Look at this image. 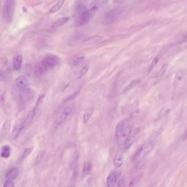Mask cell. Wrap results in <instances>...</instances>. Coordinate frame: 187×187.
I'll return each mask as SVG.
<instances>
[{"instance_id":"obj_45","label":"cell","mask_w":187,"mask_h":187,"mask_svg":"<svg viewBox=\"0 0 187 187\" xmlns=\"http://www.w3.org/2000/svg\"><path fill=\"white\" fill-rule=\"evenodd\" d=\"M6 3L14 5V0H6Z\"/></svg>"},{"instance_id":"obj_32","label":"cell","mask_w":187,"mask_h":187,"mask_svg":"<svg viewBox=\"0 0 187 187\" xmlns=\"http://www.w3.org/2000/svg\"><path fill=\"white\" fill-rule=\"evenodd\" d=\"M92 168V164L90 162H86L85 163L83 167V174H88L90 173Z\"/></svg>"},{"instance_id":"obj_28","label":"cell","mask_w":187,"mask_h":187,"mask_svg":"<svg viewBox=\"0 0 187 187\" xmlns=\"http://www.w3.org/2000/svg\"><path fill=\"white\" fill-rule=\"evenodd\" d=\"M144 146V145L143 144H141V146H139L137 148L136 151H135V153H134V154L132 156V161H135L138 158L139 156L141 154V153L143 151Z\"/></svg>"},{"instance_id":"obj_16","label":"cell","mask_w":187,"mask_h":187,"mask_svg":"<svg viewBox=\"0 0 187 187\" xmlns=\"http://www.w3.org/2000/svg\"><path fill=\"white\" fill-rule=\"evenodd\" d=\"M124 161V155L121 152H119L115 155L114 159V165L117 168H120L122 166Z\"/></svg>"},{"instance_id":"obj_6","label":"cell","mask_w":187,"mask_h":187,"mask_svg":"<svg viewBox=\"0 0 187 187\" xmlns=\"http://www.w3.org/2000/svg\"><path fill=\"white\" fill-rule=\"evenodd\" d=\"M14 5H9L5 3L3 6L2 10V15L3 18L7 22H11L13 18L14 13Z\"/></svg>"},{"instance_id":"obj_2","label":"cell","mask_w":187,"mask_h":187,"mask_svg":"<svg viewBox=\"0 0 187 187\" xmlns=\"http://www.w3.org/2000/svg\"><path fill=\"white\" fill-rule=\"evenodd\" d=\"M35 94L34 90L29 88H25L21 91L19 98L22 103H25L33 99Z\"/></svg>"},{"instance_id":"obj_43","label":"cell","mask_w":187,"mask_h":187,"mask_svg":"<svg viewBox=\"0 0 187 187\" xmlns=\"http://www.w3.org/2000/svg\"><path fill=\"white\" fill-rule=\"evenodd\" d=\"M125 181L124 179H121L117 183V187H125Z\"/></svg>"},{"instance_id":"obj_24","label":"cell","mask_w":187,"mask_h":187,"mask_svg":"<svg viewBox=\"0 0 187 187\" xmlns=\"http://www.w3.org/2000/svg\"><path fill=\"white\" fill-rule=\"evenodd\" d=\"M69 20V17H64L61 18L59 19H58L52 25L53 27H58L62 26L64 24H66L67 22Z\"/></svg>"},{"instance_id":"obj_46","label":"cell","mask_w":187,"mask_h":187,"mask_svg":"<svg viewBox=\"0 0 187 187\" xmlns=\"http://www.w3.org/2000/svg\"><path fill=\"white\" fill-rule=\"evenodd\" d=\"M125 0H113V2L115 3H119L124 2Z\"/></svg>"},{"instance_id":"obj_41","label":"cell","mask_w":187,"mask_h":187,"mask_svg":"<svg viewBox=\"0 0 187 187\" xmlns=\"http://www.w3.org/2000/svg\"><path fill=\"white\" fill-rule=\"evenodd\" d=\"M108 0H95V5H96L99 7V6L103 5V4L106 3Z\"/></svg>"},{"instance_id":"obj_25","label":"cell","mask_w":187,"mask_h":187,"mask_svg":"<svg viewBox=\"0 0 187 187\" xmlns=\"http://www.w3.org/2000/svg\"><path fill=\"white\" fill-rule=\"evenodd\" d=\"M65 0H59L58 2L53 5L51 9H50L49 12L51 13H56L58 11H59L60 9L62 7L63 5H64V3L65 2Z\"/></svg>"},{"instance_id":"obj_13","label":"cell","mask_w":187,"mask_h":187,"mask_svg":"<svg viewBox=\"0 0 187 187\" xmlns=\"http://www.w3.org/2000/svg\"><path fill=\"white\" fill-rule=\"evenodd\" d=\"M120 13V9L119 8H114L110 11H109L106 14V20L108 22H114L117 19Z\"/></svg>"},{"instance_id":"obj_3","label":"cell","mask_w":187,"mask_h":187,"mask_svg":"<svg viewBox=\"0 0 187 187\" xmlns=\"http://www.w3.org/2000/svg\"><path fill=\"white\" fill-rule=\"evenodd\" d=\"M73 110V108L72 106H68L63 110L62 112L61 113V114H60L59 116L57 118V120H56V124L57 126H60L62 125L63 123L65 122L66 120L68 119L69 117L72 113Z\"/></svg>"},{"instance_id":"obj_4","label":"cell","mask_w":187,"mask_h":187,"mask_svg":"<svg viewBox=\"0 0 187 187\" xmlns=\"http://www.w3.org/2000/svg\"><path fill=\"white\" fill-rule=\"evenodd\" d=\"M120 176V172L116 170L111 171L106 178V184L108 187H114Z\"/></svg>"},{"instance_id":"obj_31","label":"cell","mask_w":187,"mask_h":187,"mask_svg":"<svg viewBox=\"0 0 187 187\" xmlns=\"http://www.w3.org/2000/svg\"><path fill=\"white\" fill-rule=\"evenodd\" d=\"M168 65L167 64H165L164 65L162 66V67L160 68V70L158 71L156 75V78H159L161 77L162 76H164L165 75V74L166 73L167 70H168Z\"/></svg>"},{"instance_id":"obj_21","label":"cell","mask_w":187,"mask_h":187,"mask_svg":"<svg viewBox=\"0 0 187 187\" xmlns=\"http://www.w3.org/2000/svg\"><path fill=\"white\" fill-rule=\"evenodd\" d=\"M11 121L10 120H7L5 122H4L3 125L2 131H1V136H5L11 130Z\"/></svg>"},{"instance_id":"obj_26","label":"cell","mask_w":187,"mask_h":187,"mask_svg":"<svg viewBox=\"0 0 187 187\" xmlns=\"http://www.w3.org/2000/svg\"><path fill=\"white\" fill-rule=\"evenodd\" d=\"M139 82H140V80H139V79H136V80H132L129 84L126 87H125V89L124 90L123 92H122V93L127 92L128 91H130L131 89L133 88L134 87H136V86L138 84Z\"/></svg>"},{"instance_id":"obj_23","label":"cell","mask_w":187,"mask_h":187,"mask_svg":"<svg viewBox=\"0 0 187 187\" xmlns=\"http://www.w3.org/2000/svg\"><path fill=\"white\" fill-rule=\"evenodd\" d=\"M156 143L154 141H150L146 144V146H144L143 150H144V155L149 154L153 149H154Z\"/></svg>"},{"instance_id":"obj_47","label":"cell","mask_w":187,"mask_h":187,"mask_svg":"<svg viewBox=\"0 0 187 187\" xmlns=\"http://www.w3.org/2000/svg\"><path fill=\"white\" fill-rule=\"evenodd\" d=\"M186 136H187V132H185V137H184V138H183V139H184V141L185 140V139H186Z\"/></svg>"},{"instance_id":"obj_34","label":"cell","mask_w":187,"mask_h":187,"mask_svg":"<svg viewBox=\"0 0 187 187\" xmlns=\"http://www.w3.org/2000/svg\"><path fill=\"white\" fill-rule=\"evenodd\" d=\"M85 59L84 56H81V57H78L76 58L75 59H74L72 62V65H73L74 67H76L80 65L81 63Z\"/></svg>"},{"instance_id":"obj_39","label":"cell","mask_w":187,"mask_h":187,"mask_svg":"<svg viewBox=\"0 0 187 187\" xmlns=\"http://www.w3.org/2000/svg\"><path fill=\"white\" fill-rule=\"evenodd\" d=\"M14 186H15V185H14L13 182L11 180H9V179H7L4 183V185H3V187H14Z\"/></svg>"},{"instance_id":"obj_30","label":"cell","mask_w":187,"mask_h":187,"mask_svg":"<svg viewBox=\"0 0 187 187\" xmlns=\"http://www.w3.org/2000/svg\"><path fill=\"white\" fill-rule=\"evenodd\" d=\"M45 155V151L44 150H40V152H38V154L36 157L35 161H34V165H38L41 163L42 160L44 159Z\"/></svg>"},{"instance_id":"obj_7","label":"cell","mask_w":187,"mask_h":187,"mask_svg":"<svg viewBox=\"0 0 187 187\" xmlns=\"http://www.w3.org/2000/svg\"><path fill=\"white\" fill-rule=\"evenodd\" d=\"M44 61L48 69H52L58 65L59 62V58L53 54H49L45 57Z\"/></svg>"},{"instance_id":"obj_29","label":"cell","mask_w":187,"mask_h":187,"mask_svg":"<svg viewBox=\"0 0 187 187\" xmlns=\"http://www.w3.org/2000/svg\"><path fill=\"white\" fill-rule=\"evenodd\" d=\"M171 106H164L163 108L160 110V111L158 113V117L159 118H161L163 117H165L167 114L170 113L171 111Z\"/></svg>"},{"instance_id":"obj_10","label":"cell","mask_w":187,"mask_h":187,"mask_svg":"<svg viewBox=\"0 0 187 187\" xmlns=\"http://www.w3.org/2000/svg\"><path fill=\"white\" fill-rule=\"evenodd\" d=\"M128 122L126 120H122L120 121L117 124L115 129V136L117 139L119 138L122 132L125 130V128L128 126Z\"/></svg>"},{"instance_id":"obj_33","label":"cell","mask_w":187,"mask_h":187,"mask_svg":"<svg viewBox=\"0 0 187 187\" xmlns=\"http://www.w3.org/2000/svg\"><path fill=\"white\" fill-rule=\"evenodd\" d=\"M79 168L77 166H74V167L73 171V174L71 176V181L72 183H74L75 182L78 175H79Z\"/></svg>"},{"instance_id":"obj_9","label":"cell","mask_w":187,"mask_h":187,"mask_svg":"<svg viewBox=\"0 0 187 187\" xmlns=\"http://www.w3.org/2000/svg\"><path fill=\"white\" fill-rule=\"evenodd\" d=\"M186 75V70L185 69H181L177 71L174 81V87L177 88L181 84L182 81L185 79Z\"/></svg>"},{"instance_id":"obj_5","label":"cell","mask_w":187,"mask_h":187,"mask_svg":"<svg viewBox=\"0 0 187 187\" xmlns=\"http://www.w3.org/2000/svg\"><path fill=\"white\" fill-rule=\"evenodd\" d=\"M141 128H135V130L132 131V132L131 133L130 135L126 139V140L124 142L122 146V149H124L125 150H127L128 149L132 146L133 144V142L135 141V138L136 135L139 132Z\"/></svg>"},{"instance_id":"obj_35","label":"cell","mask_w":187,"mask_h":187,"mask_svg":"<svg viewBox=\"0 0 187 187\" xmlns=\"http://www.w3.org/2000/svg\"><path fill=\"white\" fill-rule=\"evenodd\" d=\"M160 59V57L159 56H157L152 61V62L151 63L150 65L149 66V71H150L152 70L153 69V68H154L156 66V65L159 62Z\"/></svg>"},{"instance_id":"obj_8","label":"cell","mask_w":187,"mask_h":187,"mask_svg":"<svg viewBox=\"0 0 187 187\" xmlns=\"http://www.w3.org/2000/svg\"><path fill=\"white\" fill-rule=\"evenodd\" d=\"M132 128L130 126L128 125L126 128H125V130L122 132L121 135H120L119 138L117 139V142L119 145L120 148H122L123 144L124 143L126 139L128 138L129 136L130 135L131 133L132 132Z\"/></svg>"},{"instance_id":"obj_17","label":"cell","mask_w":187,"mask_h":187,"mask_svg":"<svg viewBox=\"0 0 187 187\" xmlns=\"http://www.w3.org/2000/svg\"><path fill=\"white\" fill-rule=\"evenodd\" d=\"M22 62H23V58L21 54H16L13 58V67L14 70H19L22 67Z\"/></svg>"},{"instance_id":"obj_44","label":"cell","mask_w":187,"mask_h":187,"mask_svg":"<svg viewBox=\"0 0 187 187\" xmlns=\"http://www.w3.org/2000/svg\"><path fill=\"white\" fill-rule=\"evenodd\" d=\"M5 79V75L2 70H0V80Z\"/></svg>"},{"instance_id":"obj_37","label":"cell","mask_w":187,"mask_h":187,"mask_svg":"<svg viewBox=\"0 0 187 187\" xmlns=\"http://www.w3.org/2000/svg\"><path fill=\"white\" fill-rule=\"evenodd\" d=\"M32 151H33V148H28L25 149L24 152H23V153L22 154V160H24L25 158H27L31 153Z\"/></svg>"},{"instance_id":"obj_18","label":"cell","mask_w":187,"mask_h":187,"mask_svg":"<svg viewBox=\"0 0 187 187\" xmlns=\"http://www.w3.org/2000/svg\"><path fill=\"white\" fill-rule=\"evenodd\" d=\"M36 110H37V109L35 107L33 109H31V110H30L29 112L28 113L27 116L26 118L24 120L25 126H27V125H30V124L33 122V120L34 119L35 116Z\"/></svg>"},{"instance_id":"obj_27","label":"cell","mask_w":187,"mask_h":187,"mask_svg":"<svg viewBox=\"0 0 187 187\" xmlns=\"http://www.w3.org/2000/svg\"><path fill=\"white\" fill-rule=\"evenodd\" d=\"M146 161L144 160H141L136 163L135 165L134 166L133 169V172L136 174L139 171H141L142 168H143L145 165Z\"/></svg>"},{"instance_id":"obj_22","label":"cell","mask_w":187,"mask_h":187,"mask_svg":"<svg viewBox=\"0 0 187 187\" xmlns=\"http://www.w3.org/2000/svg\"><path fill=\"white\" fill-rule=\"evenodd\" d=\"M93 113V109L92 108H87L85 110L83 115V120L85 124L88 122V121L92 116Z\"/></svg>"},{"instance_id":"obj_36","label":"cell","mask_w":187,"mask_h":187,"mask_svg":"<svg viewBox=\"0 0 187 187\" xmlns=\"http://www.w3.org/2000/svg\"><path fill=\"white\" fill-rule=\"evenodd\" d=\"M142 176H143V174H139L138 176L135 177V178H133V179L131 180V181L130 183L129 186L130 187V186L135 185H136V183H137L141 180V178H142Z\"/></svg>"},{"instance_id":"obj_38","label":"cell","mask_w":187,"mask_h":187,"mask_svg":"<svg viewBox=\"0 0 187 187\" xmlns=\"http://www.w3.org/2000/svg\"><path fill=\"white\" fill-rule=\"evenodd\" d=\"M89 70V67L88 65H85L84 68L82 69L80 71L79 75V78L80 79L85 76L87 73L88 71Z\"/></svg>"},{"instance_id":"obj_12","label":"cell","mask_w":187,"mask_h":187,"mask_svg":"<svg viewBox=\"0 0 187 187\" xmlns=\"http://www.w3.org/2000/svg\"><path fill=\"white\" fill-rule=\"evenodd\" d=\"M48 68L47 67L44 61H41L39 63L38 65L35 67V75L37 77H39L40 76H42L43 74L46 73L48 70Z\"/></svg>"},{"instance_id":"obj_42","label":"cell","mask_w":187,"mask_h":187,"mask_svg":"<svg viewBox=\"0 0 187 187\" xmlns=\"http://www.w3.org/2000/svg\"><path fill=\"white\" fill-rule=\"evenodd\" d=\"M79 158V153L78 152H75L73 155V164H76V162Z\"/></svg>"},{"instance_id":"obj_14","label":"cell","mask_w":187,"mask_h":187,"mask_svg":"<svg viewBox=\"0 0 187 187\" xmlns=\"http://www.w3.org/2000/svg\"><path fill=\"white\" fill-rule=\"evenodd\" d=\"M16 84L20 90H23L27 88L29 84L27 78L24 76H20L16 80Z\"/></svg>"},{"instance_id":"obj_40","label":"cell","mask_w":187,"mask_h":187,"mask_svg":"<svg viewBox=\"0 0 187 187\" xmlns=\"http://www.w3.org/2000/svg\"><path fill=\"white\" fill-rule=\"evenodd\" d=\"M45 97V95H42L40 97L38 98V100L37 101V103H36V108H38L39 106L41 105V103H42V102H43Z\"/></svg>"},{"instance_id":"obj_19","label":"cell","mask_w":187,"mask_h":187,"mask_svg":"<svg viewBox=\"0 0 187 187\" xmlns=\"http://www.w3.org/2000/svg\"><path fill=\"white\" fill-rule=\"evenodd\" d=\"M11 147L8 145H4L1 147V157L4 159H7L11 155Z\"/></svg>"},{"instance_id":"obj_11","label":"cell","mask_w":187,"mask_h":187,"mask_svg":"<svg viewBox=\"0 0 187 187\" xmlns=\"http://www.w3.org/2000/svg\"><path fill=\"white\" fill-rule=\"evenodd\" d=\"M25 126L24 120L19 121V122L16 124L12 133V138L13 140L16 139L19 137V135L22 132Z\"/></svg>"},{"instance_id":"obj_15","label":"cell","mask_w":187,"mask_h":187,"mask_svg":"<svg viewBox=\"0 0 187 187\" xmlns=\"http://www.w3.org/2000/svg\"><path fill=\"white\" fill-rule=\"evenodd\" d=\"M18 174V169L15 167H12L6 171L5 176L7 179L13 181L16 178Z\"/></svg>"},{"instance_id":"obj_20","label":"cell","mask_w":187,"mask_h":187,"mask_svg":"<svg viewBox=\"0 0 187 187\" xmlns=\"http://www.w3.org/2000/svg\"><path fill=\"white\" fill-rule=\"evenodd\" d=\"M103 39V37L100 35H95L91 36L85 39L84 40V44L86 45H92L96 44L98 42L101 41Z\"/></svg>"},{"instance_id":"obj_1","label":"cell","mask_w":187,"mask_h":187,"mask_svg":"<svg viewBox=\"0 0 187 187\" xmlns=\"http://www.w3.org/2000/svg\"><path fill=\"white\" fill-rule=\"evenodd\" d=\"M98 9L99 7L94 5L90 9L85 11L82 13L79 14L75 21L76 26L79 27L87 24L94 17L95 14L97 13Z\"/></svg>"}]
</instances>
